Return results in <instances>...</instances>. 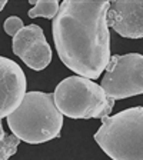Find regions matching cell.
<instances>
[{
    "mask_svg": "<svg viewBox=\"0 0 143 160\" xmlns=\"http://www.w3.org/2000/svg\"><path fill=\"white\" fill-rule=\"evenodd\" d=\"M110 2H73L60 4L52 32L62 63L76 74L97 79L110 62L107 12Z\"/></svg>",
    "mask_w": 143,
    "mask_h": 160,
    "instance_id": "6da1fadb",
    "label": "cell"
},
{
    "mask_svg": "<svg viewBox=\"0 0 143 160\" xmlns=\"http://www.w3.org/2000/svg\"><path fill=\"white\" fill-rule=\"evenodd\" d=\"M12 134L30 144L56 139L63 127V114L57 110L53 94L29 92L23 102L7 117Z\"/></svg>",
    "mask_w": 143,
    "mask_h": 160,
    "instance_id": "7a4b0ae2",
    "label": "cell"
},
{
    "mask_svg": "<svg viewBox=\"0 0 143 160\" xmlns=\"http://www.w3.org/2000/svg\"><path fill=\"white\" fill-rule=\"evenodd\" d=\"M94 140L112 160H143V107L103 119Z\"/></svg>",
    "mask_w": 143,
    "mask_h": 160,
    "instance_id": "3957f363",
    "label": "cell"
},
{
    "mask_svg": "<svg viewBox=\"0 0 143 160\" xmlns=\"http://www.w3.org/2000/svg\"><path fill=\"white\" fill-rule=\"evenodd\" d=\"M53 100L57 110L70 119H106L115 107L102 86L82 76H70L54 89Z\"/></svg>",
    "mask_w": 143,
    "mask_h": 160,
    "instance_id": "277c9868",
    "label": "cell"
},
{
    "mask_svg": "<svg viewBox=\"0 0 143 160\" xmlns=\"http://www.w3.org/2000/svg\"><path fill=\"white\" fill-rule=\"evenodd\" d=\"M100 86L112 100L143 94V54H113Z\"/></svg>",
    "mask_w": 143,
    "mask_h": 160,
    "instance_id": "5b68a950",
    "label": "cell"
},
{
    "mask_svg": "<svg viewBox=\"0 0 143 160\" xmlns=\"http://www.w3.org/2000/svg\"><path fill=\"white\" fill-rule=\"evenodd\" d=\"M13 53L32 70H44L52 62V47L46 42L43 29L37 24L24 26L13 37Z\"/></svg>",
    "mask_w": 143,
    "mask_h": 160,
    "instance_id": "8992f818",
    "label": "cell"
},
{
    "mask_svg": "<svg viewBox=\"0 0 143 160\" xmlns=\"http://www.w3.org/2000/svg\"><path fill=\"white\" fill-rule=\"evenodd\" d=\"M26 96V76L14 60L0 56V120L9 117Z\"/></svg>",
    "mask_w": 143,
    "mask_h": 160,
    "instance_id": "52a82bcc",
    "label": "cell"
},
{
    "mask_svg": "<svg viewBox=\"0 0 143 160\" xmlns=\"http://www.w3.org/2000/svg\"><path fill=\"white\" fill-rule=\"evenodd\" d=\"M107 24L126 39L143 37V2H110Z\"/></svg>",
    "mask_w": 143,
    "mask_h": 160,
    "instance_id": "ba28073f",
    "label": "cell"
},
{
    "mask_svg": "<svg viewBox=\"0 0 143 160\" xmlns=\"http://www.w3.org/2000/svg\"><path fill=\"white\" fill-rule=\"evenodd\" d=\"M60 3L57 0H46V2H34L33 9L27 12V16L32 19L44 17V19H54L59 13Z\"/></svg>",
    "mask_w": 143,
    "mask_h": 160,
    "instance_id": "9c48e42d",
    "label": "cell"
},
{
    "mask_svg": "<svg viewBox=\"0 0 143 160\" xmlns=\"http://www.w3.org/2000/svg\"><path fill=\"white\" fill-rule=\"evenodd\" d=\"M19 143L20 139L14 134H6L3 140H0V160H9V157L17 152Z\"/></svg>",
    "mask_w": 143,
    "mask_h": 160,
    "instance_id": "30bf717a",
    "label": "cell"
},
{
    "mask_svg": "<svg viewBox=\"0 0 143 160\" xmlns=\"http://www.w3.org/2000/svg\"><path fill=\"white\" fill-rule=\"evenodd\" d=\"M3 27H4V32H6L9 36H13L14 37L24 26H23V20L20 19V17L12 16V17H9V19H6Z\"/></svg>",
    "mask_w": 143,
    "mask_h": 160,
    "instance_id": "8fae6325",
    "label": "cell"
},
{
    "mask_svg": "<svg viewBox=\"0 0 143 160\" xmlns=\"http://www.w3.org/2000/svg\"><path fill=\"white\" fill-rule=\"evenodd\" d=\"M6 133H4V129H3V124H2V120H0V140H3Z\"/></svg>",
    "mask_w": 143,
    "mask_h": 160,
    "instance_id": "7c38bea8",
    "label": "cell"
}]
</instances>
